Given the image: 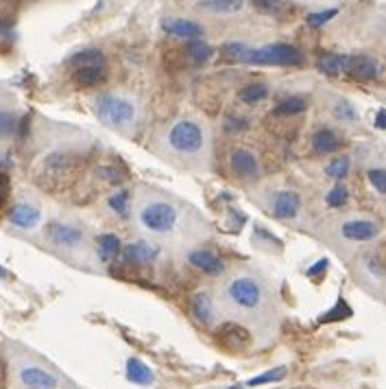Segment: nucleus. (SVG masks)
I'll return each instance as SVG.
<instances>
[{"mask_svg": "<svg viewBox=\"0 0 386 389\" xmlns=\"http://www.w3.org/2000/svg\"><path fill=\"white\" fill-rule=\"evenodd\" d=\"M96 116L101 118V122H105L107 127L122 129L134 122L136 108L129 99L109 92V94H101L96 99Z\"/></svg>", "mask_w": 386, "mask_h": 389, "instance_id": "nucleus-1", "label": "nucleus"}, {"mask_svg": "<svg viewBox=\"0 0 386 389\" xmlns=\"http://www.w3.org/2000/svg\"><path fill=\"white\" fill-rule=\"evenodd\" d=\"M127 381L146 387V385L153 383V372H151V367L146 365L144 361L131 357V359L127 361Z\"/></svg>", "mask_w": 386, "mask_h": 389, "instance_id": "nucleus-20", "label": "nucleus"}, {"mask_svg": "<svg viewBox=\"0 0 386 389\" xmlns=\"http://www.w3.org/2000/svg\"><path fill=\"white\" fill-rule=\"evenodd\" d=\"M231 171L241 180H253V178H257V173H260V162H257V157L251 151L234 149V153H231Z\"/></svg>", "mask_w": 386, "mask_h": 389, "instance_id": "nucleus-11", "label": "nucleus"}, {"mask_svg": "<svg viewBox=\"0 0 386 389\" xmlns=\"http://www.w3.org/2000/svg\"><path fill=\"white\" fill-rule=\"evenodd\" d=\"M334 116L338 118V120H347V122H352V120H356L358 118V112H356V108L349 101H338L336 105H334Z\"/></svg>", "mask_w": 386, "mask_h": 389, "instance_id": "nucleus-32", "label": "nucleus"}, {"mask_svg": "<svg viewBox=\"0 0 386 389\" xmlns=\"http://www.w3.org/2000/svg\"><path fill=\"white\" fill-rule=\"evenodd\" d=\"M341 234L347 241H356V243H366V241H373L380 234V227L378 223L369 221V219H352V221H345L341 227Z\"/></svg>", "mask_w": 386, "mask_h": 389, "instance_id": "nucleus-9", "label": "nucleus"}, {"mask_svg": "<svg viewBox=\"0 0 386 389\" xmlns=\"http://www.w3.org/2000/svg\"><path fill=\"white\" fill-rule=\"evenodd\" d=\"M192 315L196 317V322L201 324H212L214 322V302L206 291H199L190 299Z\"/></svg>", "mask_w": 386, "mask_h": 389, "instance_id": "nucleus-18", "label": "nucleus"}, {"mask_svg": "<svg viewBox=\"0 0 386 389\" xmlns=\"http://www.w3.org/2000/svg\"><path fill=\"white\" fill-rule=\"evenodd\" d=\"M99 62H105L103 52H101V50H94V48H85V50L77 52V55H72L68 64H70V66H75V68H79V66L99 64Z\"/></svg>", "mask_w": 386, "mask_h": 389, "instance_id": "nucleus-27", "label": "nucleus"}, {"mask_svg": "<svg viewBox=\"0 0 386 389\" xmlns=\"http://www.w3.org/2000/svg\"><path fill=\"white\" fill-rule=\"evenodd\" d=\"M249 125V122L245 118H238V116H229L225 120V132H241Z\"/></svg>", "mask_w": 386, "mask_h": 389, "instance_id": "nucleus-38", "label": "nucleus"}, {"mask_svg": "<svg viewBox=\"0 0 386 389\" xmlns=\"http://www.w3.org/2000/svg\"><path fill=\"white\" fill-rule=\"evenodd\" d=\"M245 48H247V44H243V42H227V44H223V48H220V52H223V55H225L227 59L243 62Z\"/></svg>", "mask_w": 386, "mask_h": 389, "instance_id": "nucleus-33", "label": "nucleus"}, {"mask_svg": "<svg viewBox=\"0 0 386 389\" xmlns=\"http://www.w3.org/2000/svg\"><path fill=\"white\" fill-rule=\"evenodd\" d=\"M107 206L112 208L116 215L120 217H127V212H129V192L127 190H118L114 192L112 197L107 199Z\"/></svg>", "mask_w": 386, "mask_h": 389, "instance_id": "nucleus-29", "label": "nucleus"}, {"mask_svg": "<svg viewBox=\"0 0 386 389\" xmlns=\"http://www.w3.org/2000/svg\"><path fill=\"white\" fill-rule=\"evenodd\" d=\"M159 256V247L153 243H146V241H138L124 247V258L129 262H136V264H146V262H153Z\"/></svg>", "mask_w": 386, "mask_h": 389, "instance_id": "nucleus-17", "label": "nucleus"}, {"mask_svg": "<svg viewBox=\"0 0 386 389\" xmlns=\"http://www.w3.org/2000/svg\"><path fill=\"white\" fill-rule=\"evenodd\" d=\"M120 239L116 234H101L96 239V254L103 262H109L120 254Z\"/></svg>", "mask_w": 386, "mask_h": 389, "instance_id": "nucleus-21", "label": "nucleus"}, {"mask_svg": "<svg viewBox=\"0 0 386 389\" xmlns=\"http://www.w3.org/2000/svg\"><path fill=\"white\" fill-rule=\"evenodd\" d=\"M188 262L192 264V267H196L199 271L208 274V276H220L225 271V262L208 250H192L188 254Z\"/></svg>", "mask_w": 386, "mask_h": 389, "instance_id": "nucleus-14", "label": "nucleus"}, {"mask_svg": "<svg viewBox=\"0 0 386 389\" xmlns=\"http://www.w3.org/2000/svg\"><path fill=\"white\" fill-rule=\"evenodd\" d=\"M345 75L354 77L358 81H371L380 75V64L376 57L369 55H349Z\"/></svg>", "mask_w": 386, "mask_h": 389, "instance_id": "nucleus-10", "label": "nucleus"}, {"mask_svg": "<svg viewBox=\"0 0 386 389\" xmlns=\"http://www.w3.org/2000/svg\"><path fill=\"white\" fill-rule=\"evenodd\" d=\"M325 264H327V260H319V262L315 264V267H312V269L308 271V276H315L317 271H323V269H325Z\"/></svg>", "mask_w": 386, "mask_h": 389, "instance_id": "nucleus-42", "label": "nucleus"}, {"mask_svg": "<svg viewBox=\"0 0 386 389\" xmlns=\"http://www.w3.org/2000/svg\"><path fill=\"white\" fill-rule=\"evenodd\" d=\"M301 52L290 46V44H282L275 42L269 46H260V48H245L243 62L247 64H260V66H297L301 64Z\"/></svg>", "mask_w": 386, "mask_h": 389, "instance_id": "nucleus-3", "label": "nucleus"}, {"mask_svg": "<svg viewBox=\"0 0 386 389\" xmlns=\"http://www.w3.org/2000/svg\"><path fill=\"white\" fill-rule=\"evenodd\" d=\"M338 13V9H325V11H315V13H310L308 17H306V22L310 24V27H323L325 22H329L332 20V17Z\"/></svg>", "mask_w": 386, "mask_h": 389, "instance_id": "nucleus-34", "label": "nucleus"}, {"mask_svg": "<svg viewBox=\"0 0 386 389\" xmlns=\"http://www.w3.org/2000/svg\"><path fill=\"white\" fill-rule=\"evenodd\" d=\"M341 147V140L336 136V132L327 129V127H321L315 132V136H312V149H315L317 153H332Z\"/></svg>", "mask_w": 386, "mask_h": 389, "instance_id": "nucleus-19", "label": "nucleus"}, {"mask_svg": "<svg viewBox=\"0 0 386 389\" xmlns=\"http://www.w3.org/2000/svg\"><path fill=\"white\" fill-rule=\"evenodd\" d=\"M269 97V85L264 83H251V85H245L241 92H238V99L247 105H255L260 103Z\"/></svg>", "mask_w": 386, "mask_h": 389, "instance_id": "nucleus-25", "label": "nucleus"}, {"mask_svg": "<svg viewBox=\"0 0 386 389\" xmlns=\"http://www.w3.org/2000/svg\"><path fill=\"white\" fill-rule=\"evenodd\" d=\"M212 46L206 40H190L186 44V57L194 64H203L212 57Z\"/></svg>", "mask_w": 386, "mask_h": 389, "instance_id": "nucleus-23", "label": "nucleus"}, {"mask_svg": "<svg viewBox=\"0 0 386 389\" xmlns=\"http://www.w3.org/2000/svg\"><path fill=\"white\" fill-rule=\"evenodd\" d=\"M162 29L169 35H173V38H181V40H201L203 38V27L194 20H188V17H164Z\"/></svg>", "mask_w": 386, "mask_h": 389, "instance_id": "nucleus-8", "label": "nucleus"}, {"mask_svg": "<svg viewBox=\"0 0 386 389\" xmlns=\"http://www.w3.org/2000/svg\"><path fill=\"white\" fill-rule=\"evenodd\" d=\"M13 38V27L9 20H0V40H11Z\"/></svg>", "mask_w": 386, "mask_h": 389, "instance_id": "nucleus-39", "label": "nucleus"}, {"mask_svg": "<svg viewBox=\"0 0 386 389\" xmlns=\"http://www.w3.org/2000/svg\"><path fill=\"white\" fill-rule=\"evenodd\" d=\"M243 7L241 0H201L199 9L212 11V13H234Z\"/></svg>", "mask_w": 386, "mask_h": 389, "instance_id": "nucleus-26", "label": "nucleus"}, {"mask_svg": "<svg viewBox=\"0 0 386 389\" xmlns=\"http://www.w3.org/2000/svg\"><path fill=\"white\" fill-rule=\"evenodd\" d=\"M347 199H349V192H347V188L343 184H336L332 190L327 192V197H325V201H327L329 208H341V206L347 204Z\"/></svg>", "mask_w": 386, "mask_h": 389, "instance_id": "nucleus-30", "label": "nucleus"}, {"mask_svg": "<svg viewBox=\"0 0 386 389\" xmlns=\"http://www.w3.org/2000/svg\"><path fill=\"white\" fill-rule=\"evenodd\" d=\"M366 178H369L371 186H373L378 192L386 194V171H384V169H371L369 173H366Z\"/></svg>", "mask_w": 386, "mask_h": 389, "instance_id": "nucleus-36", "label": "nucleus"}, {"mask_svg": "<svg viewBox=\"0 0 386 389\" xmlns=\"http://www.w3.org/2000/svg\"><path fill=\"white\" fill-rule=\"evenodd\" d=\"M306 108H308V103L303 97H288L275 105V114L278 116H297V114L306 112Z\"/></svg>", "mask_w": 386, "mask_h": 389, "instance_id": "nucleus-24", "label": "nucleus"}, {"mask_svg": "<svg viewBox=\"0 0 386 389\" xmlns=\"http://www.w3.org/2000/svg\"><path fill=\"white\" fill-rule=\"evenodd\" d=\"M203 127L199 125V122L190 120V118H183L177 120L175 125L169 132V145L173 151L181 153V155H194L203 149Z\"/></svg>", "mask_w": 386, "mask_h": 389, "instance_id": "nucleus-4", "label": "nucleus"}, {"mask_svg": "<svg viewBox=\"0 0 386 389\" xmlns=\"http://www.w3.org/2000/svg\"><path fill=\"white\" fill-rule=\"evenodd\" d=\"M7 194H9V175L5 173L3 167H0V210H3V206L7 201Z\"/></svg>", "mask_w": 386, "mask_h": 389, "instance_id": "nucleus-37", "label": "nucleus"}, {"mask_svg": "<svg viewBox=\"0 0 386 389\" xmlns=\"http://www.w3.org/2000/svg\"><path fill=\"white\" fill-rule=\"evenodd\" d=\"M140 225L153 234H171L179 223V210L169 201H149L140 210Z\"/></svg>", "mask_w": 386, "mask_h": 389, "instance_id": "nucleus-2", "label": "nucleus"}, {"mask_svg": "<svg viewBox=\"0 0 386 389\" xmlns=\"http://www.w3.org/2000/svg\"><path fill=\"white\" fill-rule=\"evenodd\" d=\"M376 127L378 129H386V110H380L376 114Z\"/></svg>", "mask_w": 386, "mask_h": 389, "instance_id": "nucleus-41", "label": "nucleus"}, {"mask_svg": "<svg viewBox=\"0 0 386 389\" xmlns=\"http://www.w3.org/2000/svg\"><path fill=\"white\" fill-rule=\"evenodd\" d=\"M9 274H7V269L5 267H0V278H7Z\"/></svg>", "mask_w": 386, "mask_h": 389, "instance_id": "nucleus-43", "label": "nucleus"}, {"mask_svg": "<svg viewBox=\"0 0 386 389\" xmlns=\"http://www.w3.org/2000/svg\"><path fill=\"white\" fill-rule=\"evenodd\" d=\"M301 208V197L292 190H282L273 199V215L278 219H295Z\"/></svg>", "mask_w": 386, "mask_h": 389, "instance_id": "nucleus-12", "label": "nucleus"}, {"mask_svg": "<svg viewBox=\"0 0 386 389\" xmlns=\"http://www.w3.org/2000/svg\"><path fill=\"white\" fill-rule=\"evenodd\" d=\"M46 236L52 245L57 247H66V250H72V247L81 245L83 241V232L79 227L70 225V223H62V221H52L46 227Z\"/></svg>", "mask_w": 386, "mask_h": 389, "instance_id": "nucleus-6", "label": "nucleus"}, {"mask_svg": "<svg viewBox=\"0 0 386 389\" xmlns=\"http://www.w3.org/2000/svg\"><path fill=\"white\" fill-rule=\"evenodd\" d=\"M227 297L229 302L243 311H253L262 304L264 291L260 287V282L249 278V276H238L234 280H229L227 285Z\"/></svg>", "mask_w": 386, "mask_h": 389, "instance_id": "nucleus-5", "label": "nucleus"}, {"mask_svg": "<svg viewBox=\"0 0 386 389\" xmlns=\"http://www.w3.org/2000/svg\"><path fill=\"white\" fill-rule=\"evenodd\" d=\"M17 376H20V383L27 389H57L59 387L57 376L40 365H24L20 372H17Z\"/></svg>", "mask_w": 386, "mask_h": 389, "instance_id": "nucleus-7", "label": "nucleus"}, {"mask_svg": "<svg viewBox=\"0 0 386 389\" xmlns=\"http://www.w3.org/2000/svg\"><path fill=\"white\" fill-rule=\"evenodd\" d=\"M349 167H352V162H349V157H347V155H341V157H336V160H332V162L327 164L325 173H327L332 180H343L345 175L349 173Z\"/></svg>", "mask_w": 386, "mask_h": 389, "instance_id": "nucleus-28", "label": "nucleus"}, {"mask_svg": "<svg viewBox=\"0 0 386 389\" xmlns=\"http://www.w3.org/2000/svg\"><path fill=\"white\" fill-rule=\"evenodd\" d=\"M17 129V116L13 112L0 110V138H7Z\"/></svg>", "mask_w": 386, "mask_h": 389, "instance_id": "nucleus-31", "label": "nucleus"}, {"mask_svg": "<svg viewBox=\"0 0 386 389\" xmlns=\"http://www.w3.org/2000/svg\"><path fill=\"white\" fill-rule=\"evenodd\" d=\"M227 389H243L241 385H234V387H227Z\"/></svg>", "mask_w": 386, "mask_h": 389, "instance_id": "nucleus-44", "label": "nucleus"}, {"mask_svg": "<svg viewBox=\"0 0 386 389\" xmlns=\"http://www.w3.org/2000/svg\"><path fill=\"white\" fill-rule=\"evenodd\" d=\"M284 374H286V367H278V369H271V372H266V374H262V376H255V379H251L247 385H249V387H255V385L273 383V381H280V379H284Z\"/></svg>", "mask_w": 386, "mask_h": 389, "instance_id": "nucleus-35", "label": "nucleus"}, {"mask_svg": "<svg viewBox=\"0 0 386 389\" xmlns=\"http://www.w3.org/2000/svg\"><path fill=\"white\" fill-rule=\"evenodd\" d=\"M105 77H107V66L105 62H101V64H87V66L75 68V77L72 79L81 87H92V85L103 83Z\"/></svg>", "mask_w": 386, "mask_h": 389, "instance_id": "nucleus-16", "label": "nucleus"}, {"mask_svg": "<svg viewBox=\"0 0 386 389\" xmlns=\"http://www.w3.org/2000/svg\"><path fill=\"white\" fill-rule=\"evenodd\" d=\"M7 219H9L11 225L20 227V229H33L35 225L42 221V212L35 206H31V204H15L9 210Z\"/></svg>", "mask_w": 386, "mask_h": 389, "instance_id": "nucleus-13", "label": "nucleus"}, {"mask_svg": "<svg viewBox=\"0 0 386 389\" xmlns=\"http://www.w3.org/2000/svg\"><path fill=\"white\" fill-rule=\"evenodd\" d=\"M218 337L231 350H245L251 344V334L241 324H234V322H227V324L220 326Z\"/></svg>", "mask_w": 386, "mask_h": 389, "instance_id": "nucleus-15", "label": "nucleus"}, {"mask_svg": "<svg viewBox=\"0 0 386 389\" xmlns=\"http://www.w3.org/2000/svg\"><path fill=\"white\" fill-rule=\"evenodd\" d=\"M99 173L103 175L105 180H109V182H120V175L114 169H99Z\"/></svg>", "mask_w": 386, "mask_h": 389, "instance_id": "nucleus-40", "label": "nucleus"}, {"mask_svg": "<svg viewBox=\"0 0 386 389\" xmlns=\"http://www.w3.org/2000/svg\"><path fill=\"white\" fill-rule=\"evenodd\" d=\"M347 59L349 55H336V52H327L319 59V70L329 77H338V75H345L347 70Z\"/></svg>", "mask_w": 386, "mask_h": 389, "instance_id": "nucleus-22", "label": "nucleus"}]
</instances>
